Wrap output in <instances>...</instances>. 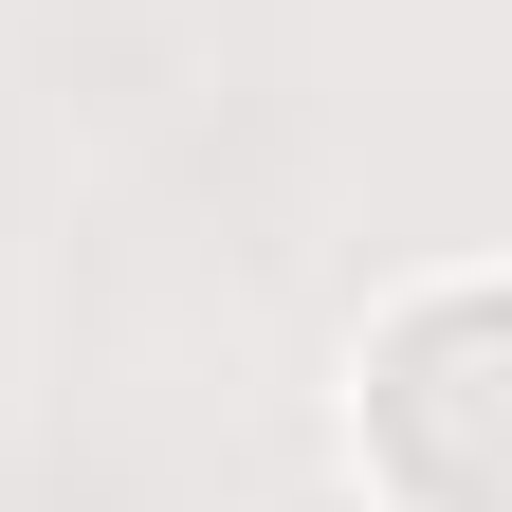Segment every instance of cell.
<instances>
[{
  "label": "cell",
  "mask_w": 512,
  "mask_h": 512,
  "mask_svg": "<svg viewBox=\"0 0 512 512\" xmlns=\"http://www.w3.org/2000/svg\"><path fill=\"white\" fill-rule=\"evenodd\" d=\"M476 348H494V311L439 293L421 330H403V384H384V458H403L421 512H494V458H476Z\"/></svg>",
  "instance_id": "obj_1"
}]
</instances>
